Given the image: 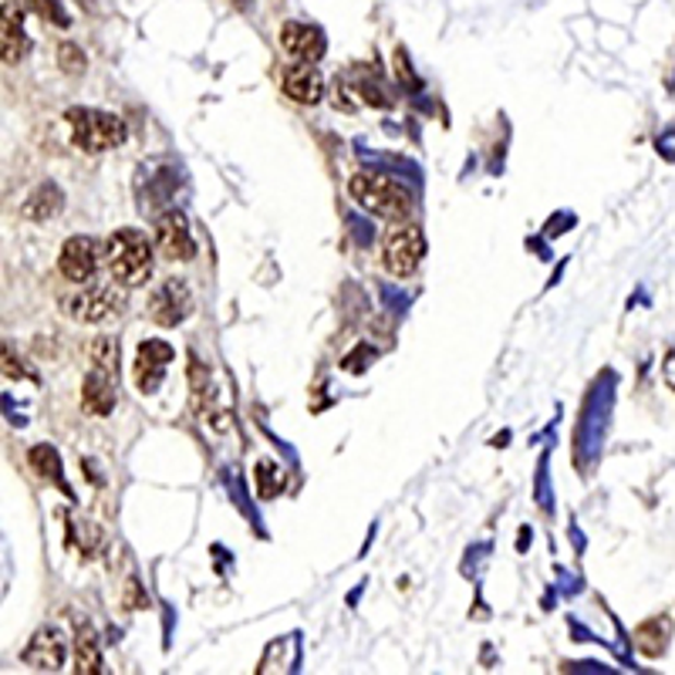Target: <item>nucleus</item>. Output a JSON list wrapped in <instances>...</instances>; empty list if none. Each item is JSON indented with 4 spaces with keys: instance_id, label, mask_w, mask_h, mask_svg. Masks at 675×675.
I'll list each match as a JSON object with an SVG mask.
<instances>
[{
    "instance_id": "obj_1",
    "label": "nucleus",
    "mask_w": 675,
    "mask_h": 675,
    "mask_svg": "<svg viewBox=\"0 0 675 675\" xmlns=\"http://www.w3.org/2000/svg\"><path fill=\"white\" fill-rule=\"evenodd\" d=\"M105 267L122 288H142L153 277V243L142 230H116L105 240Z\"/></svg>"
},
{
    "instance_id": "obj_2",
    "label": "nucleus",
    "mask_w": 675,
    "mask_h": 675,
    "mask_svg": "<svg viewBox=\"0 0 675 675\" xmlns=\"http://www.w3.org/2000/svg\"><path fill=\"white\" fill-rule=\"evenodd\" d=\"M348 193L362 209L375 213V217H382L388 224H399V220L412 217V193L399 180H393V176L359 172V176H351Z\"/></svg>"
},
{
    "instance_id": "obj_3",
    "label": "nucleus",
    "mask_w": 675,
    "mask_h": 675,
    "mask_svg": "<svg viewBox=\"0 0 675 675\" xmlns=\"http://www.w3.org/2000/svg\"><path fill=\"white\" fill-rule=\"evenodd\" d=\"M64 122H68L71 142H75L82 153H109L125 138L122 119L101 109H85V105H79V109L64 112Z\"/></svg>"
},
{
    "instance_id": "obj_4",
    "label": "nucleus",
    "mask_w": 675,
    "mask_h": 675,
    "mask_svg": "<svg viewBox=\"0 0 675 675\" xmlns=\"http://www.w3.org/2000/svg\"><path fill=\"white\" fill-rule=\"evenodd\" d=\"M122 284H85V288L61 298V311L79 325H101L122 308Z\"/></svg>"
},
{
    "instance_id": "obj_5",
    "label": "nucleus",
    "mask_w": 675,
    "mask_h": 675,
    "mask_svg": "<svg viewBox=\"0 0 675 675\" xmlns=\"http://www.w3.org/2000/svg\"><path fill=\"white\" fill-rule=\"evenodd\" d=\"M425 257V240L412 224H393L382 237V267L393 277H409Z\"/></svg>"
},
{
    "instance_id": "obj_6",
    "label": "nucleus",
    "mask_w": 675,
    "mask_h": 675,
    "mask_svg": "<svg viewBox=\"0 0 675 675\" xmlns=\"http://www.w3.org/2000/svg\"><path fill=\"white\" fill-rule=\"evenodd\" d=\"M105 261V246L92 237H68L61 243V254H58V270L68 284H95L98 267Z\"/></svg>"
},
{
    "instance_id": "obj_7",
    "label": "nucleus",
    "mask_w": 675,
    "mask_h": 675,
    "mask_svg": "<svg viewBox=\"0 0 675 675\" xmlns=\"http://www.w3.org/2000/svg\"><path fill=\"white\" fill-rule=\"evenodd\" d=\"M193 311V294L186 288V280H162L149 298V317L159 328H176L183 325Z\"/></svg>"
},
{
    "instance_id": "obj_8",
    "label": "nucleus",
    "mask_w": 675,
    "mask_h": 675,
    "mask_svg": "<svg viewBox=\"0 0 675 675\" xmlns=\"http://www.w3.org/2000/svg\"><path fill=\"white\" fill-rule=\"evenodd\" d=\"M156 251L166 261H180V264L196 257V240H193L190 224L180 209H169L156 220Z\"/></svg>"
},
{
    "instance_id": "obj_9",
    "label": "nucleus",
    "mask_w": 675,
    "mask_h": 675,
    "mask_svg": "<svg viewBox=\"0 0 675 675\" xmlns=\"http://www.w3.org/2000/svg\"><path fill=\"white\" fill-rule=\"evenodd\" d=\"M172 362V348L166 341H142L138 351H135V365H132V378L142 393H156L166 378V365Z\"/></svg>"
},
{
    "instance_id": "obj_10",
    "label": "nucleus",
    "mask_w": 675,
    "mask_h": 675,
    "mask_svg": "<svg viewBox=\"0 0 675 675\" xmlns=\"http://www.w3.org/2000/svg\"><path fill=\"white\" fill-rule=\"evenodd\" d=\"M280 48L288 51L294 61H308L317 64L325 55V34L314 24H301V21H288L280 27Z\"/></svg>"
},
{
    "instance_id": "obj_11",
    "label": "nucleus",
    "mask_w": 675,
    "mask_h": 675,
    "mask_svg": "<svg viewBox=\"0 0 675 675\" xmlns=\"http://www.w3.org/2000/svg\"><path fill=\"white\" fill-rule=\"evenodd\" d=\"M21 662L38 672H58L64 665V635L58 628H41L34 631L27 649L21 652Z\"/></svg>"
},
{
    "instance_id": "obj_12",
    "label": "nucleus",
    "mask_w": 675,
    "mask_h": 675,
    "mask_svg": "<svg viewBox=\"0 0 675 675\" xmlns=\"http://www.w3.org/2000/svg\"><path fill=\"white\" fill-rule=\"evenodd\" d=\"M284 92H288L298 105H317L325 95V79H322V71H317L314 64L308 61H298L291 64L288 71H284Z\"/></svg>"
},
{
    "instance_id": "obj_13",
    "label": "nucleus",
    "mask_w": 675,
    "mask_h": 675,
    "mask_svg": "<svg viewBox=\"0 0 675 675\" xmlns=\"http://www.w3.org/2000/svg\"><path fill=\"white\" fill-rule=\"evenodd\" d=\"M31 41L24 34V11L17 4H4V17H0V58L8 68L21 64L27 55Z\"/></svg>"
},
{
    "instance_id": "obj_14",
    "label": "nucleus",
    "mask_w": 675,
    "mask_h": 675,
    "mask_svg": "<svg viewBox=\"0 0 675 675\" xmlns=\"http://www.w3.org/2000/svg\"><path fill=\"white\" fill-rule=\"evenodd\" d=\"M82 406L92 415H109L116 409V378L92 369L82 385Z\"/></svg>"
},
{
    "instance_id": "obj_15",
    "label": "nucleus",
    "mask_w": 675,
    "mask_h": 675,
    "mask_svg": "<svg viewBox=\"0 0 675 675\" xmlns=\"http://www.w3.org/2000/svg\"><path fill=\"white\" fill-rule=\"evenodd\" d=\"M668 638H672L668 615H655V618H649V622H642L635 628V649L642 655H649V659H659L668 649Z\"/></svg>"
},
{
    "instance_id": "obj_16",
    "label": "nucleus",
    "mask_w": 675,
    "mask_h": 675,
    "mask_svg": "<svg viewBox=\"0 0 675 675\" xmlns=\"http://www.w3.org/2000/svg\"><path fill=\"white\" fill-rule=\"evenodd\" d=\"M61 203H64L61 190H58L55 183H45V186H38V190H34V193L24 200L21 213H24V220L41 224V220H51V217H55V213L61 209Z\"/></svg>"
},
{
    "instance_id": "obj_17",
    "label": "nucleus",
    "mask_w": 675,
    "mask_h": 675,
    "mask_svg": "<svg viewBox=\"0 0 675 675\" xmlns=\"http://www.w3.org/2000/svg\"><path fill=\"white\" fill-rule=\"evenodd\" d=\"M88 359H92V369L95 372H105V375H119V341L112 335H101L88 345Z\"/></svg>"
},
{
    "instance_id": "obj_18",
    "label": "nucleus",
    "mask_w": 675,
    "mask_h": 675,
    "mask_svg": "<svg viewBox=\"0 0 675 675\" xmlns=\"http://www.w3.org/2000/svg\"><path fill=\"white\" fill-rule=\"evenodd\" d=\"M98 668H101V652H98V642H95V631L82 628L75 635V672L79 675H95Z\"/></svg>"
},
{
    "instance_id": "obj_19",
    "label": "nucleus",
    "mask_w": 675,
    "mask_h": 675,
    "mask_svg": "<svg viewBox=\"0 0 675 675\" xmlns=\"http://www.w3.org/2000/svg\"><path fill=\"white\" fill-rule=\"evenodd\" d=\"M31 467L38 470L45 480H51V483H58L61 490H68V486L61 483V463H58V453H55L51 446H34V449H31Z\"/></svg>"
},
{
    "instance_id": "obj_20",
    "label": "nucleus",
    "mask_w": 675,
    "mask_h": 675,
    "mask_svg": "<svg viewBox=\"0 0 675 675\" xmlns=\"http://www.w3.org/2000/svg\"><path fill=\"white\" fill-rule=\"evenodd\" d=\"M254 473H257V493H261V496H274V493L280 490V483H284L270 459H261V463L254 467Z\"/></svg>"
},
{
    "instance_id": "obj_21",
    "label": "nucleus",
    "mask_w": 675,
    "mask_h": 675,
    "mask_svg": "<svg viewBox=\"0 0 675 675\" xmlns=\"http://www.w3.org/2000/svg\"><path fill=\"white\" fill-rule=\"evenodd\" d=\"M27 4L38 11L48 24H55V27H68V14L61 11V4L58 0H27Z\"/></svg>"
},
{
    "instance_id": "obj_22",
    "label": "nucleus",
    "mask_w": 675,
    "mask_h": 675,
    "mask_svg": "<svg viewBox=\"0 0 675 675\" xmlns=\"http://www.w3.org/2000/svg\"><path fill=\"white\" fill-rule=\"evenodd\" d=\"M58 61H61L64 71H71V75H82V71H85V55H82L75 45H71V41H64V45L58 48Z\"/></svg>"
},
{
    "instance_id": "obj_23",
    "label": "nucleus",
    "mask_w": 675,
    "mask_h": 675,
    "mask_svg": "<svg viewBox=\"0 0 675 675\" xmlns=\"http://www.w3.org/2000/svg\"><path fill=\"white\" fill-rule=\"evenodd\" d=\"M4 375H8V378H24V369H21V362L11 354V345H4Z\"/></svg>"
},
{
    "instance_id": "obj_24",
    "label": "nucleus",
    "mask_w": 675,
    "mask_h": 675,
    "mask_svg": "<svg viewBox=\"0 0 675 675\" xmlns=\"http://www.w3.org/2000/svg\"><path fill=\"white\" fill-rule=\"evenodd\" d=\"M662 375H665V385L672 388L675 393V345L668 348V354H665V362H662Z\"/></svg>"
}]
</instances>
